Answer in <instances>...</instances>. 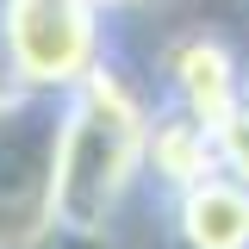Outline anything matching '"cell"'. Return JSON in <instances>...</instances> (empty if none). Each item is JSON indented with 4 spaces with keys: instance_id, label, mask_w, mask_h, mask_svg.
Segmentation results:
<instances>
[{
    "instance_id": "1",
    "label": "cell",
    "mask_w": 249,
    "mask_h": 249,
    "mask_svg": "<svg viewBox=\"0 0 249 249\" xmlns=\"http://www.w3.org/2000/svg\"><path fill=\"white\" fill-rule=\"evenodd\" d=\"M156 93L112 56L81 88L56 100V162H50V243L112 249L124 206L150 181Z\"/></svg>"
},
{
    "instance_id": "2",
    "label": "cell",
    "mask_w": 249,
    "mask_h": 249,
    "mask_svg": "<svg viewBox=\"0 0 249 249\" xmlns=\"http://www.w3.org/2000/svg\"><path fill=\"white\" fill-rule=\"evenodd\" d=\"M13 50L31 100H69L112 50V6L106 0H6Z\"/></svg>"
},
{
    "instance_id": "3",
    "label": "cell",
    "mask_w": 249,
    "mask_h": 249,
    "mask_svg": "<svg viewBox=\"0 0 249 249\" xmlns=\"http://www.w3.org/2000/svg\"><path fill=\"white\" fill-rule=\"evenodd\" d=\"M50 162H56V100L0 112V249L50 243Z\"/></svg>"
},
{
    "instance_id": "4",
    "label": "cell",
    "mask_w": 249,
    "mask_h": 249,
    "mask_svg": "<svg viewBox=\"0 0 249 249\" xmlns=\"http://www.w3.org/2000/svg\"><path fill=\"white\" fill-rule=\"evenodd\" d=\"M156 100L206 131H224L249 100V56H237V44L206 25L175 31L156 50Z\"/></svg>"
},
{
    "instance_id": "5",
    "label": "cell",
    "mask_w": 249,
    "mask_h": 249,
    "mask_svg": "<svg viewBox=\"0 0 249 249\" xmlns=\"http://www.w3.org/2000/svg\"><path fill=\"white\" fill-rule=\"evenodd\" d=\"M175 249H249V193L231 175H212L193 193L168 199Z\"/></svg>"
},
{
    "instance_id": "6",
    "label": "cell",
    "mask_w": 249,
    "mask_h": 249,
    "mask_svg": "<svg viewBox=\"0 0 249 249\" xmlns=\"http://www.w3.org/2000/svg\"><path fill=\"white\" fill-rule=\"evenodd\" d=\"M218 175V131L193 124L187 112L156 100V124H150V187H162V199H181L199 181Z\"/></svg>"
},
{
    "instance_id": "7",
    "label": "cell",
    "mask_w": 249,
    "mask_h": 249,
    "mask_svg": "<svg viewBox=\"0 0 249 249\" xmlns=\"http://www.w3.org/2000/svg\"><path fill=\"white\" fill-rule=\"evenodd\" d=\"M218 175H231L249 193V100H243V112L218 131Z\"/></svg>"
},
{
    "instance_id": "8",
    "label": "cell",
    "mask_w": 249,
    "mask_h": 249,
    "mask_svg": "<svg viewBox=\"0 0 249 249\" xmlns=\"http://www.w3.org/2000/svg\"><path fill=\"white\" fill-rule=\"evenodd\" d=\"M31 106L25 75H19V50H13V19H6V0H0V112H19Z\"/></svg>"
},
{
    "instance_id": "9",
    "label": "cell",
    "mask_w": 249,
    "mask_h": 249,
    "mask_svg": "<svg viewBox=\"0 0 249 249\" xmlns=\"http://www.w3.org/2000/svg\"><path fill=\"white\" fill-rule=\"evenodd\" d=\"M106 6H112V13H119V6H131V0H106Z\"/></svg>"
}]
</instances>
